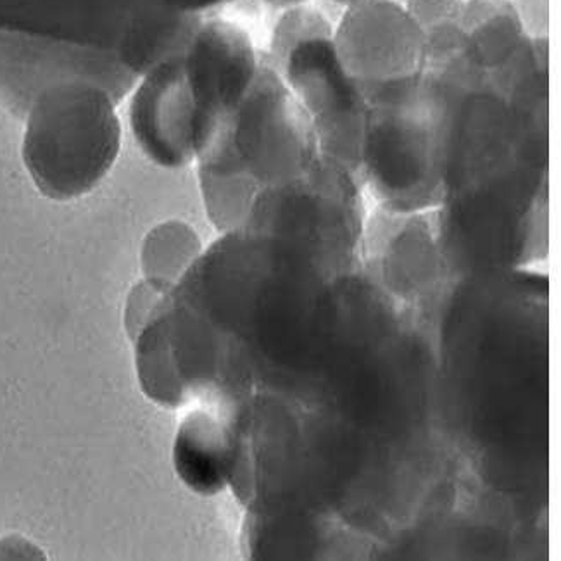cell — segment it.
Listing matches in <instances>:
<instances>
[{
  "label": "cell",
  "instance_id": "12",
  "mask_svg": "<svg viewBox=\"0 0 561 561\" xmlns=\"http://www.w3.org/2000/svg\"><path fill=\"white\" fill-rule=\"evenodd\" d=\"M196 237L179 224L163 225L147 239L144 263L151 282L167 284L196 253Z\"/></svg>",
  "mask_w": 561,
  "mask_h": 561
},
{
  "label": "cell",
  "instance_id": "9",
  "mask_svg": "<svg viewBox=\"0 0 561 561\" xmlns=\"http://www.w3.org/2000/svg\"><path fill=\"white\" fill-rule=\"evenodd\" d=\"M460 25L468 54L485 71L508 62L529 37L512 0H465Z\"/></svg>",
  "mask_w": 561,
  "mask_h": 561
},
{
  "label": "cell",
  "instance_id": "5",
  "mask_svg": "<svg viewBox=\"0 0 561 561\" xmlns=\"http://www.w3.org/2000/svg\"><path fill=\"white\" fill-rule=\"evenodd\" d=\"M332 38L294 45L278 71L311 119L320 154L353 173L362 171L370 106L342 68Z\"/></svg>",
  "mask_w": 561,
  "mask_h": 561
},
{
  "label": "cell",
  "instance_id": "3",
  "mask_svg": "<svg viewBox=\"0 0 561 561\" xmlns=\"http://www.w3.org/2000/svg\"><path fill=\"white\" fill-rule=\"evenodd\" d=\"M363 144L362 171L396 208H416L444 191L439 110L420 77L375 89Z\"/></svg>",
  "mask_w": 561,
  "mask_h": 561
},
{
  "label": "cell",
  "instance_id": "15",
  "mask_svg": "<svg viewBox=\"0 0 561 561\" xmlns=\"http://www.w3.org/2000/svg\"><path fill=\"white\" fill-rule=\"evenodd\" d=\"M266 5H270V8L273 9H289L294 8V5H301V4H308V2H311V0H263Z\"/></svg>",
  "mask_w": 561,
  "mask_h": 561
},
{
  "label": "cell",
  "instance_id": "13",
  "mask_svg": "<svg viewBox=\"0 0 561 561\" xmlns=\"http://www.w3.org/2000/svg\"><path fill=\"white\" fill-rule=\"evenodd\" d=\"M465 0H407L404 9L423 33L460 21Z\"/></svg>",
  "mask_w": 561,
  "mask_h": 561
},
{
  "label": "cell",
  "instance_id": "8",
  "mask_svg": "<svg viewBox=\"0 0 561 561\" xmlns=\"http://www.w3.org/2000/svg\"><path fill=\"white\" fill-rule=\"evenodd\" d=\"M182 53L140 77L130 94L135 140L163 168L187 167L197 158L196 107L183 77Z\"/></svg>",
  "mask_w": 561,
  "mask_h": 561
},
{
  "label": "cell",
  "instance_id": "2",
  "mask_svg": "<svg viewBox=\"0 0 561 561\" xmlns=\"http://www.w3.org/2000/svg\"><path fill=\"white\" fill-rule=\"evenodd\" d=\"M318 156L317 135L305 107L261 54L253 85L196 161L244 173L272 187L305 175Z\"/></svg>",
  "mask_w": 561,
  "mask_h": 561
},
{
  "label": "cell",
  "instance_id": "14",
  "mask_svg": "<svg viewBox=\"0 0 561 561\" xmlns=\"http://www.w3.org/2000/svg\"><path fill=\"white\" fill-rule=\"evenodd\" d=\"M529 37H548V0H512Z\"/></svg>",
  "mask_w": 561,
  "mask_h": 561
},
{
  "label": "cell",
  "instance_id": "10",
  "mask_svg": "<svg viewBox=\"0 0 561 561\" xmlns=\"http://www.w3.org/2000/svg\"><path fill=\"white\" fill-rule=\"evenodd\" d=\"M176 468L182 479L199 492L224 488L227 448L224 432L204 416L183 423L175 448Z\"/></svg>",
  "mask_w": 561,
  "mask_h": 561
},
{
  "label": "cell",
  "instance_id": "4",
  "mask_svg": "<svg viewBox=\"0 0 561 561\" xmlns=\"http://www.w3.org/2000/svg\"><path fill=\"white\" fill-rule=\"evenodd\" d=\"M92 82L122 102L139 82L110 47L0 25V104L25 119L45 90Z\"/></svg>",
  "mask_w": 561,
  "mask_h": 561
},
{
  "label": "cell",
  "instance_id": "7",
  "mask_svg": "<svg viewBox=\"0 0 561 561\" xmlns=\"http://www.w3.org/2000/svg\"><path fill=\"white\" fill-rule=\"evenodd\" d=\"M260 61L245 30L211 14L201 21L182 53L183 77L196 107L197 156L248 94Z\"/></svg>",
  "mask_w": 561,
  "mask_h": 561
},
{
  "label": "cell",
  "instance_id": "16",
  "mask_svg": "<svg viewBox=\"0 0 561 561\" xmlns=\"http://www.w3.org/2000/svg\"><path fill=\"white\" fill-rule=\"evenodd\" d=\"M332 4L341 5L342 9L350 8V5L358 4L362 0H329Z\"/></svg>",
  "mask_w": 561,
  "mask_h": 561
},
{
  "label": "cell",
  "instance_id": "6",
  "mask_svg": "<svg viewBox=\"0 0 561 561\" xmlns=\"http://www.w3.org/2000/svg\"><path fill=\"white\" fill-rule=\"evenodd\" d=\"M332 41L342 68L363 95L420 77L425 68V33L399 0H362L344 9Z\"/></svg>",
  "mask_w": 561,
  "mask_h": 561
},
{
  "label": "cell",
  "instance_id": "1",
  "mask_svg": "<svg viewBox=\"0 0 561 561\" xmlns=\"http://www.w3.org/2000/svg\"><path fill=\"white\" fill-rule=\"evenodd\" d=\"M118 104L104 87L82 80L45 90L33 102L23 161L45 197L78 199L110 173L122 149Z\"/></svg>",
  "mask_w": 561,
  "mask_h": 561
},
{
  "label": "cell",
  "instance_id": "11",
  "mask_svg": "<svg viewBox=\"0 0 561 561\" xmlns=\"http://www.w3.org/2000/svg\"><path fill=\"white\" fill-rule=\"evenodd\" d=\"M335 26L332 25V21L327 18V14L311 5V2L284 9L277 25L273 28L270 49L268 53H265V57L278 70L294 45L301 44L309 38H332Z\"/></svg>",
  "mask_w": 561,
  "mask_h": 561
}]
</instances>
